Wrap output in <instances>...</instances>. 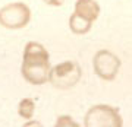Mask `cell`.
<instances>
[{
	"label": "cell",
	"instance_id": "cell-11",
	"mask_svg": "<svg viewBox=\"0 0 132 127\" xmlns=\"http://www.w3.org/2000/svg\"><path fill=\"white\" fill-rule=\"evenodd\" d=\"M24 126L25 127H27V126H41V123H40V121H31V118H29V120H27V121H25Z\"/></svg>",
	"mask_w": 132,
	"mask_h": 127
},
{
	"label": "cell",
	"instance_id": "cell-7",
	"mask_svg": "<svg viewBox=\"0 0 132 127\" xmlns=\"http://www.w3.org/2000/svg\"><path fill=\"white\" fill-rule=\"evenodd\" d=\"M91 26H93V22H91V21H88L87 18L75 13V12H73V13L71 15V18H69V29H71L75 35H84V34L90 32Z\"/></svg>",
	"mask_w": 132,
	"mask_h": 127
},
{
	"label": "cell",
	"instance_id": "cell-2",
	"mask_svg": "<svg viewBox=\"0 0 132 127\" xmlns=\"http://www.w3.org/2000/svg\"><path fill=\"white\" fill-rule=\"evenodd\" d=\"M81 76L82 69L79 64L73 60H66L52 67L48 82L57 89H69L76 86V83L81 80Z\"/></svg>",
	"mask_w": 132,
	"mask_h": 127
},
{
	"label": "cell",
	"instance_id": "cell-5",
	"mask_svg": "<svg viewBox=\"0 0 132 127\" xmlns=\"http://www.w3.org/2000/svg\"><path fill=\"white\" fill-rule=\"evenodd\" d=\"M122 66V61L114 53L109 50H100L93 57V69L94 73L103 80L116 79L119 70Z\"/></svg>",
	"mask_w": 132,
	"mask_h": 127
},
{
	"label": "cell",
	"instance_id": "cell-3",
	"mask_svg": "<svg viewBox=\"0 0 132 127\" xmlns=\"http://www.w3.org/2000/svg\"><path fill=\"white\" fill-rule=\"evenodd\" d=\"M84 126L87 127H120L123 126V118L119 110L112 105L98 104L93 105L85 113Z\"/></svg>",
	"mask_w": 132,
	"mask_h": 127
},
{
	"label": "cell",
	"instance_id": "cell-6",
	"mask_svg": "<svg viewBox=\"0 0 132 127\" xmlns=\"http://www.w3.org/2000/svg\"><path fill=\"white\" fill-rule=\"evenodd\" d=\"M73 12L94 22L100 16V5L95 0H76Z\"/></svg>",
	"mask_w": 132,
	"mask_h": 127
},
{
	"label": "cell",
	"instance_id": "cell-4",
	"mask_svg": "<svg viewBox=\"0 0 132 127\" xmlns=\"http://www.w3.org/2000/svg\"><path fill=\"white\" fill-rule=\"evenodd\" d=\"M31 21V9L22 2L7 3L0 9V25L6 29H22Z\"/></svg>",
	"mask_w": 132,
	"mask_h": 127
},
{
	"label": "cell",
	"instance_id": "cell-8",
	"mask_svg": "<svg viewBox=\"0 0 132 127\" xmlns=\"http://www.w3.org/2000/svg\"><path fill=\"white\" fill-rule=\"evenodd\" d=\"M35 113V102L32 98H22L18 104V114L25 120L32 118Z\"/></svg>",
	"mask_w": 132,
	"mask_h": 127
},
{
	"label": "cell",
	"instance_id": "cell-1",
	"mask_svg": "<svg viewBox=\"0 0 132 127\" xmlns=\"http://www.w3.org/2000/svg\"><path fill=\"white\" fill-rule=\"evenodd\" d=\"M50 54L37 41H29L24 48L21 75L31 85H44L50 76Z\"/></svg>",
	"mask_w": 132,
	"mask_h": 127
},
{
	"label": "cell",
	"instance_id": "cell-9",
	"mask_svg": "<svg viewBox=\"0 0 132 127\" xmlns=\"http://www.w3.org/2000/svg\"><path fill=\"white\" fill-rule=\"evenodd\" d=\"M54 126L56 127H78L79 124H78L71 115H59Z\"/></svg>",
	"mask_w": 132,
	"mask_h": 127
},
{
	"label": "cell",
	"instance_id": "cell-10",
	"mask_svg": "<svg viewBox=\"0 0 132 127\" xmlns=\"http://www.w3.org/2000/svg\"><path fill=\"white\" fill-rule=\"evenodd\" d=\"M41 2H44L48 6H53V7H59L65 3V0H41Z\"/></svg>",
	"mask_w": 132,
	"mask_h": 127
}]
</instances>
